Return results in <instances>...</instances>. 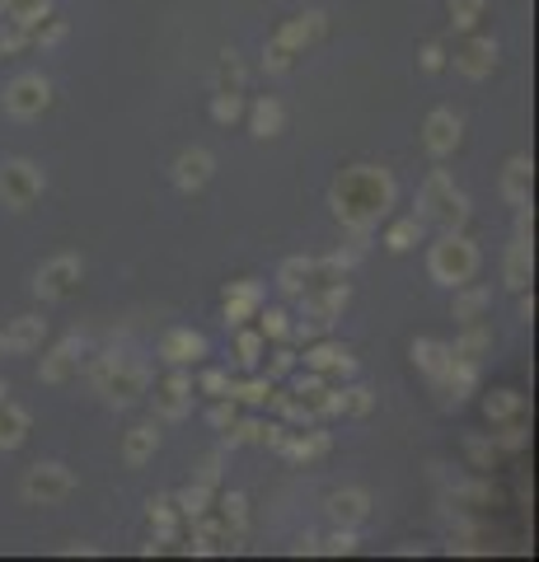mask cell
<instances>
[{"instance_id":"7402d4cb","label":"cell","mask_w":539,"mask_h":562,"mask_svg":"<svg viewBox=\"0 0 539 562\" xmlns=\"http://www.w3.org/2000/svg\"><path fill=\"white\" fill-rule=\"evenodd\" d=\"M245 117H249V132H254L258 140H272V136H282V132H287V103H282V99H272V94L254 99L249 109H245Z\"/></svg>"},{"instance_id":"bcb514c9","label":"cell","mask_w":539,"mask_h":562,"mask_svg":"<svg viewBox=\"0 0 539 562\" xmlns=\"http://www.w3.org/2000/svg\"><path fill=\"white\" fill-rule=\"evenodd\" d=\"M375 408V394L367 390V384H347L343 390V413H352V417H367Z\"/></svg>"},{"instance_id":"f546056e","label":"cell","mask_w":539,"mask_h":562,"mask_svg":"<svg viewBox=\"0 0 539 562\" xmlns=\"http://www.w3.org/2000/svg\"><path fill=\"white\" fill-rule=\"evenodd\" d=\"M310 277H315V258L295 254V258H287L282 268H277V286H282L287 295H301L310 286Z\"/></svg>"},{"instance_id":"4316f807","label":"cell","mask_w":539,"mask_h":562,"mask_svg":"<svg viewBox=\"0 0 539 562\" xmlns=\"http://www.w3.org/2000/svg\"><path fill=\"white\" fill-rule=\"evenodd\" d=\"M530 179H535L530 155H512L507 169H502V198H507L512 206H526L530 202Z\"/></svg>"},{"instance_id":"f35d334b","label":"cell","mask_w":539,"mask_h":562,"mask_svg":"<svg viewBox=\"0 0 539 562\" xmlns=\"http://www.w3.org/2000/svg\"><path fill=\"white\" fill-rule=\"evenodd\" d=\"M450 24H456L460 33H474L479 29V20L489 14V0H450Z\"/></svg>"},{"instance_id":"ee69618b","label":"cell","mask_w":539,"mask_h":562,"mask_svg":"<svg viewBox=\"0 0 539 562\" xmlns=\"http://www.w3.org/2000/svg\"><path fill=\"white\" fill-rule=\"evenodd\" d=\"M5 14H10V20H20L24 29H33L43 14H52V0H10Z\"/></svg>"},{"instance_id":"ac0fdd59","label":"cell","mask_w":539,"mask_h":562,"mask_svg":"<svg viewBox=\"0 0 539 562\" xmlns=\"http://www.w3.org/2000/svg\"><path fill=\"white\" fill-rule=\"evenodd\" d=\"M324 33H328V14H324V10H301L295 20H287L282 29H277V38L291 43V47L305 57V47H315Z\"/></svg>"},{"instance_id":"7c38bea8","label":"cell","mask_w":539,"mask_h":562,"mask_svg":"<svg viewBox=\"0 0 539 562\" xmlns=\"http://www.w3.org/2000/svg\"><path fill=\"white\" fill-rule=\"evenodd\" d=\"M456 70L460 76H469V80H489L493 70H497V61H502V47H497V38H483V33H469V38L456 47Z\"/></svg>"},{"instance_id":"816d5d0a","label":"cell","mask_w":539,"mask_h":562,"mask_svg":"<svg viewBox=\"0 0 539 562\" xmlns=\"http://www.w3.org/2000/svg\"><path fill=\"white\" fill-rule=\"evenodd\" d=\"M235 417H239L235 398H231V394H225V398H216V408H212V427H216V431H225V427H231Z\"/></svg>"},{"instance_id":"52a82bcc","label":"cell","mask_w":539,"mask_h":562,"mask_svg":"<svg viewBox=\"0 0 539 562\" xmlns=\"http://www.w3.org/2000/svg\"><path fill=\"white\" fill-rule=\"evenodd\" d=\"M0 103H5V113L10 117H43L52 109V80L43 76V70H24V76H14L5 85V94H0Z\"/></svg>"},{"instance_id":"9c48e42d","label":"cell","mask_w":539,"mask_h":562,"mask_svg":"<svg viewBox=\"0 0 539 562\" xmlns=\"http://www.w3.org/2000/svg\"><path fill=\"white\" fill-rule=\"evenodd\" d=\"M193 394H198L193 375H188L183 366H173V375H165L160 384H155V394H150L155 417L160 422H183L188 413H193Z\"/></svg>"},{"instance_id":"680465c9","label":"cell","mask_w":539,"mask_h":562,"mask_svg":"<svg viewBox=\"0 0 539 562\" xmlns=\"http://www.w3.org/2000/svg\"><path fill=\"white\" fill-rule=\"evenodd\" d=\"M5 398H10V384H5V380H0V403H5Z\"/></svg>"},{"instance_id":"9a60e30c","label":"cell","mask_w":539,"mask_h":562,"mask_svg":"<svg viewBox=\"0 0 539 562\" xmlns=\"http://www.w3.org/2000/svg\"><path fill=\"white\" fill-rule=\"evenodd\" d=\"M295 301L305 305V314L310 319H315L319 328H328L338 319V314L347 310V301H352V286H347V281H334V286H310L305 295H295Z\"/></svg>"},{"instance_id":"e575fe53","label":"cell","mask_w":539,"mask_h":562,"mask_svg":"<svg viewBox=\"0 0 539 562\" xmlns=\"http://www.w3.org/2000/svg\"><path fill=\"white\" fill-rule=\"evenodd\" d=\"M212 497H216V487H212V483H202V479H193V483H188V487H183L173 502H179L183 520H198V516L206 512V506H212Z\"/></svg>"},{"instance_id":"6f0895ef","label":"cell","mask_w":539,"mask_h":562,"mask_svg":"<svg viewBox=\"0 0 539 562\" xmlns=\"http://www.w3.org/2000/svg\"><path fill=\"white\" fill-rule=\"evenodd\" d=\"M520 319H535V295H526V291H520Z\"/></svg>"},{"instance_id":"7bdbcfd3","label":"cell","mask_w":539,"mask_h":562,"mask_svg":"<svg viewBox=\"0 0 539 562\" xmlns=\"http://www.w3.org/2000/svg\"><path fill=\"white\" fill-rule=\"evenodd\" d=\"M268 394H272V380L268 375H258V380H231V398L235 403H249V408H258V403H268Z\"/></svg>"},{"instance_id":"3957f363","label":"cell","mask_w":539,"mask_h":562,"mask_svg":"<svg viewBox=\"0 0 539 562\" xmlns=\"http://www.w3.org/2000/svg\"><path fill=\"white\" fill-rule=\"evenodd\" d=\"M417 221L437 225V231H464L469 221V192L450 179L446 169H431L417 188Z\"/></svg>"},{"instance_id":"5b68a950","label":"cell","mask_w":539,"mask_h":562,"mask_svg":"<svg viewBox=\"0 0 539 562\" xmlns=\"http://www.w3.org/2000/svg\"><path fill=\"white\" fill-rule=\"evenodd\" d=\"M76 487H80V483H76V473L66 469L61 460H38V464L24 473L20 497H24L29 506H57V502L71 497Z\"/></svg>"},{"instance_id":"f1b7e54d","label":"cell","mask_w":539,"mask_h":562,"mask_svg":"<svg viewBox=\"0 0 539 562\" xmlns=\"http://www.w3.org/2000/svg\"><path fill=\"white\" fill-rule=\"evenodd\" d=\"M489 305H493V295L483 286H474V281H464V286H456V305H450V314H456V324L464 328V324H483Z\"/></svg>"},{"instance_id":"8fae6325","label":"cell","mask_w":539,"mask_h":562,"mask_svg":"<svg viewBox=\"0 0 539 562\" xmlns=\"http://www.w3.org/2000/svg\"><path fill=\"white\" fill-rule=\"evenodd\" d=\"M464 140V117L456 109H431L427 122H423V150L431 160H446V155H456Z\"/></svg>"},{"instance_id":"83f0119b","label":"cell","mask_w":539,"mask_h":562,"mask_svg":"<svg viewBox=\"0 0 539 562\" xmlns=\"http://www.w3.org/2000/svg\"><path fill=\"white\" fill-rule=\"evenodd\" d=\"M33 431V413L20 408V403H0V450H20Z\"/></svg>"},{"instance_id":"681fc988","label":"cell","mask_w":539,"mask_h":562,"mask_svg":"<svg viewBox=\"0 0 539 562\" xmlns=\"http://www.w3.org/2000/svg\"><path fill=\"white\" fill-rule=\"evenodd\" d=\"M493 441H497L502 450H520V446H526V427H520V422L512 417V422H502V431L493 436Z\"/></svg>"},{"instance_id":"11a10c76","label":"cell","mask_w":539,"mask_h":562,"mask_svg":"<svg viewBox=\"0 0 539 562\" xmlns=\"http://www.w3.org/2000/svg\"><path fill=\"white\" fill-rule=\"evenodd\" d=\"M198 479H202V483H212V487L221 483V454H212V460H202V469H198Z\"/></svg>"},{"instance_id":"f6af8a7d","label":"cell","mask_w":539,"mask_h":562,"mask_svg":"<svg viewBox=\"0 0 539 562\" xmlns=\"http://www.w3.org/2000/svg\"><path fill=\"white\" fill-rule=\"evenodd\" d=\"M24 47H29V29L5 14V24H0V57H14V52H24Z\"/></svg>"},{"instance_id":"e0dca14e","label":"cell","mask_w":539,"mask_h":562,"mask_svg":"<svg viewBox=\"0 0 539 562\" xmlns=\"http://www.w3.org/2000/svg\"><path fill=\"white\" fill-rule=\"evenodd\" d=\"M305 371H315V375L338 384V380H347L357 371V361L343 342H315V347H305Z\"/></svg>"},{"instance_id":"94428289","label":"cell","mask_w":539,"mask_h":562,"mask_svg":"<svg viewBox=\"0 0 539 562\" xmlns=\"http://www.w3.org/2000/svg\"><path fill=\"white\" fill-rule=\"evenodd\" d=\"M0 357H5V342H0Z\"/></svg>"},{"instance_id":"ab89813d","label":"cell","mask_w":539,"mask_h":562,"mask_svg":"<svg viewBox=\"0 0 539 562\" xmlns=\"http://www.w3.org/2000/svg\"><path fill=\"white\" fill-rule=\"evenodd\" d=\"M295 57H301V52H295L291 43H282V38L272 33L268 47H263V70H268V76H287V70L295 66Z\"/></svg>"},{"instance_id":"8992f818","label":"cell","mask_w":539,"mask_h":562,"mask_svg":"<svg viewBox=\"0 0 539 562\" xmlns=\"http://www.w3.org/2000/svg\"><path fill=\"white\" fill-rule=\"evenodd\" d=\"M43 188H47V173L33 160H20V155L0 160V206L5 211H29L43 198Z\"/></svg>"},{"instance_id":"6da1fadb","label":"cell","mask_w":539,"mask_h":562,"mask_svg":"<svg viewBox=\"0 0 539 562\" xmlns=\"http://www.w3.org/2000/svg\"><path fill=\"white\" fill-rule=\"evenodd\" d=\"M394 202H398V183L385 165H352L328 188V206L343 221V231L352 235H371L394 211Z\"/></svg>"},{"instance_id":"603a6c76","label":"cell","mask_w":539,"mask_h":562,"mask_svg":"<svg viewBox=\"0 0 539 562\" xmlns=\"http://www.w3.org/2000/svg\"><path fill=\"white\" fill-rule=\"evenodd\" d=\"M474 390H479V361H464V357L450 361V371L437 380L441 403H456V408H460V403L474 394Z\"/></svg>"},{"instance_id":"d4e9b609","label":"cell","mask_w":539,"mask_h":562,"mask_svg":"<svg viewBox=\"0 0 539 562\" xmlns=\"http://www.w3.org/2000/svg\"><path fill=\"white\" fill-rule=\"evenodd\" d=\"M328 450H334V436H328V431H287V441H282V454L291 464L324 460Z\"/></svg>"},{"instance_id":"74e56055","label":"cell","mask_w":539,"mask_h":562,"mask_svg":"<svg viewBox=\"0 0 539 562\" xmlns=\"http://www.w3.org/2000/svg\"><path fill=\"white\" fill-rule=\"evenodd\" d=\"M263 351H268V338H263V333L239 324V333H235V357H239V366H249V371H254V366L263 361Z\"/></svg>"},{"instance_id":"b9f144b4","label":"cell","mask_w":539,"mask_h":562,"mask_svg":"<svg viewBox=\"0 0 539 562\" xmlns=\"http://www.w3.org/2000/svg\"><path fill=\"white\" fill-rule=\"evenodd\" d=\"M254 319H258V333H263V338H272V342L291 338V314L287 310H258Z\"/></svg>"},{"instance_id":"ba28073f","label":"cell","mask_w":539,"mask_h":562,"mask_svg":"<svg viewBox=\"0 0 539 562\" xmlns=\"http://www.w3.org/2000/svg\"><path fill=\"white\" fill-rule=\"evenodd\" d=\"M80 277H85L80 254H52L38 268V277H33V295H38V301H66V295L80 286Z\"/></svg>"},{"instance_id":"277c9868","label":"cell","mask_w":539,"mask_h":562,"mask_svg":"<svg viewBox=\"0 0 539 562\" xmlns=\"http://www.w3.org/2000/svg\"><path fill=\"white\" fill-rule=\"evenodd\" d=\"M479 268H483V254H479V244L469 239L464 231H441V239L427 249V272L446 291H456V286H464V281H474Z\"/></svg>"},{"instance_id":"836d02e7","label":"cell","mask_w":539,"mask_h":562,"mask_svg":"<svg viewBox=\"0 0 539 562\" xmlns=\"http://www.w3.org/2000/svg\"><path fill=\"white\" fill-rule=\"evenodd\" d=\"M423 231H427V225L417 221V216H404V221H394L390 231H385V249H390V254H408L413 244H423Z\"/></svg>"},{"instance_id":"7a4b0ae2","label":"cell","mask_w":539,"mask_h":562,"mask_svg":"<svg viewBox=\"0 0 539 562\" xmlns=\"http://www.w3.org/2000/svg\"><path fill=\"white\" fill-rule=\"evenodd\" d=\"M80 371H85V380L94 384V394H103V403H113V408H132V403L150 390L146 366L117 357V351H99V357L85 361Z\"/></svg>"},{"instance_id":"9f6ffc18","label":"cell","mask_w":539,"mask_h":562,"mask_svg":"<svg viewBox=\"0 0 539 562\" xmlns=\"http://www.w3.org/2000/svg\"><path fill=\"white\" fill-rule=\"evenodd\" d=\"M61 553H66V558H76V553H80V558H94L99 549H94V543H66Z\"/></svg>"},{"instance_id":"1f68e13d","label":"cell","mask_w":539,"mask_h":562,"mask_svg":"<svg viewBox=\"0 0 539 562\" xmlns=\"http://www.w3.org/2000/svg\"><path fill=\"white\" fill-rule=\"evenodd\" d=\"M216 512H221V520H225V530L235 535V543L245 539V530H249V497H245V492H225Z\"/></svg>"},{"instance_id":"91938a15","label":"cell","mask_w":539,"mask_h":562,"mask_svg":"<svg viewBox=\"0 0 539 562\" xmlns=\"http://www.w3.org/2000/svg\"><path fill=\"white\" fill-rule=\"evenodd\" d=\"M5 5H10V0H0V14H5Z\"/></svg>"},{"instance_id":"4fadbf2b","label":"cell","mask_w":539,"mask_h":562,"mask_svg":"<svg viewBox=\"0 0 539 562\" xmlns=\"http://www.w3.org/2000/svg\"><path fill=\"white\" fill-rule=\"evenodd\" d=\"M328 525H343V530H361L371 520V492L367 487H338L334 497L324 502Z\"/></svg>"},{"instance_id":"4dcf8cb0","label":"cell","mask_w":539,"mask_h":562,"mask_svg":"<svg viewBox=\"0 0 539 562\" xmlns=\"http://www.w3.org/2000/svg\"><path fill=\"white\" fill-rule=\"evenodd\" d=\"M450 351H456V357H464V361H483L493 351V333L483 328V324H464V333L456 342H450Z\"/></svg>"},{"instance_id":"d590c367","label":"cell","mask_w":539,"mask_h":562,"mask_svg":"<svg viewBox=\"0 0 539 562\" xmlns=\"http://www.w3.org/2000/svg\"><path fill=\"white\" fill-rule=\"evenodd\" d=\"M245 109H249V103H245V94H239V90H216L212 94V122H221V127H235V122L245 117Z\"/></svg>"},{"instance_id":"484cf974","label":"cell","mask_w":539,"mask_h":562,"mask_svg":"<svg viewBox=\"0 0 539 562\" xmlns=\"http://www.w3.org/2000/svg\"><path fill=\"white\" fill-rule=\"evenodd\" d=\"M450 361H456L450 342H437V338H417V342H413V366H417V371H423L431 384H437V380L450 371Z\"/></svg>"},{"instance_id":"ffe728a7","label":"cell","mask_w":539,"mask_h":562,"mask_svg":"<svg viewBox=\"0 0 539 562\" xmlns=\"http://www.w3.org/2000/svg\"><path fill=\"white\" fill-rule=\"evenodd\" d=\"M202 357H206V338L198 328H169L160 338V361L169 366H193Z\"/></svg>"},{"instance_id":"f907efd6","label":"cell","mask_w":539,"mask_h":562,"mask_svg":"<svg viewBox=\"0 0 539 562\" xmlns=\"http://www.w3.org/2000/svg\"><path fill=\"white\" fill-rule=\"evenodd\" d=\"M198 390L212 394V398H225V394H231V375H225V371H206V375L198 380Z\"/></svg>"},{"instance_id":"cb8c5ba5","label":"cell","mask_w":539,"mask_h":562,"mask_svg":"<svg viewBox=\"0 0 539 562\" xmlns=\"http://www.w3.org/2000/svg\"><path fill=\"white\" fill-rule=\"evenodd\" d=\"M155 450H160V427H155V422H136V427L123 436V464L127 469L150 464Z\"/></svg>"},{"instance_id":"60d3db41","label":"cell","mask_w":539,"mask_h":562,"mask_svg":"<svg viewBox=\"0 0 539 562\" xmlns=\"http://www.w3.org/2000/svg\"><path fill=\"white\" fill-rule=\"evenodd\" d=\"M66 33H71V24L57 20V14H43V20L29 29V43H38V47H57V43L66 38Z\"/></svg>"},{"instance_id":"5bb4252c","label":"cell","mask_w":539,"mask_h":562,"mask_svg":"<svg viewBox=\"0 0 539 562\" xmlns=\"http://www.w3.org/2000/svg\"><path fill=\"white\" fill-rule=\"evenodd\" d=\"M173 188L179 192H202L206 183H212V173H216V155L206 150V146H188L179 160H173Z\"/></svg>"},{"instance_id":"c3c4849f","label":"cell","mask_w":539,"mask_h":562,"mask_svg":"<svg viewBox=\"0 0 539 562\" xmlns=\"http://www.w3.org/2000/svg\"><path fill=\"white\" fill-rule=\"evenodd\" d=\"M417 66H423L427 76H441V70L450 66V52H446L441 43H427L423 52H417Z\"/></svg>"},{"instance_id":"d6986e66","label":"cell","mask_w":539,"mask_h":562,"mask_svg":"<svg viewBox=\"0 0 539 562\" xmlns=\"http://www.w3.org/2000/svg\"><path fill=\"white\" fill-rule=\"evenodd\" d=\"M258 310H263V281H231V291H225V324L239 328Z\"/></svg>"},{"instance_id":"2e32d148","label":"cell","mask_w":539,"mask_h":562,"mask_svg":"<svg viewBox=\"0 0 539 562\" xmlns=\"http://www.w3.org/2000/svg\"><path fill=\"white\" fill-rule=\"evenodd\" d=\"M0 342H5L10 357H29L47 342V319L43 314H14V319L0 328Z\"/></svg>"},{"instance_id":"f5cc1de1","label":"cell","mask_w":539,"mask_h":562,"mask_svg":"<svg viewBox=\"0 0 539 562\" xmlns=\"http://www.w3.org/2000/svg\"><path fill=\"white\" fill-rule=\"evenodd\" d=\"M291 371H295V351H291V347H277V351H272V366H268V380L291 375Z\"/></svg>"},{"instance_id":"7dc6e473","label":"cell","mask_w":539,"mask_h":562,"mask_svg":"<svg viewBox=\"0 0 539 562\" xmlns=\"http://www.w3.org/2000/svg\"><path fill=\"white\" fill-rule=\"evenodd\" d=\"M319 553H328V558L357 553V530H343V525H334V535H328V539H319Z\"/></svg>"},{"instance_id":"d6a6232c","label":"cell","mask_w":539,"mask_h":562,"mask_svg":"<svg viewBox=\"0 0 539 562\" xmlns=\"http://www.w3.org/2000/svg\"><path fill=\"white\" fill-rule=\"evenodd\" d=\"M526 413V398H520V390H493L489 398H483V417L489 422H512Z\"/></svg>"},{"instance_id":"44dd1931","label":"cell","mask_w":539,"mask_h":562,"mask_svg":"<svg viewBox=\"0 0 539 562\" xmlns=\"http://www.w3.org/2000/svg\"><path fill=\"white\" fill-rule=\"evenodd\" d=\"M502 281H507L512 291H530V281H535V249H530V239H512L507 244V254H502Z\"/></svg>"},{"instance_id":"db71d44e","label":"cell","mask_w":539,"mask_h":562,"mask_svg":"<svg viewBox=\"0 0 539 562\" xmlns=\"http://www.w3.org/2000/svg\"><path fill=\"white\" fill-rule=\"evenodd\" d=\"M493 454H497V446H493V441H479V436L469 441V460H474L479 469H489V464H493Z\"/></svg>"},{"instance_id":"8d00e7d4","label":"cell","mask_w":539,"mask_h":562,"mask_svg":"<svg viewBox=\"0 0 539 562\" xmlns=\"http://www.w3.org/2000/svg\"><path fill=\"white\" fill-rule=\"evenodd\" d=\"M216 90H239L245 94V61H239L235 47H225L221 61H216Z\"/></svg>"},{"instance_id":"30bf717a","label":"cell","mask_w":539,"mask_h":562,"mask_svg":"<svg viewBox=\"0 0 539 562\" xmlns=\"http://www.w3.org/2000/svg\"><path fill=\"white\" fill-rule=\"evenodd\" d=\"M85 366V338L80 333H66L61 342H52L38 361V380L43 384H71Z\"/></svg>"}]
</instances>
